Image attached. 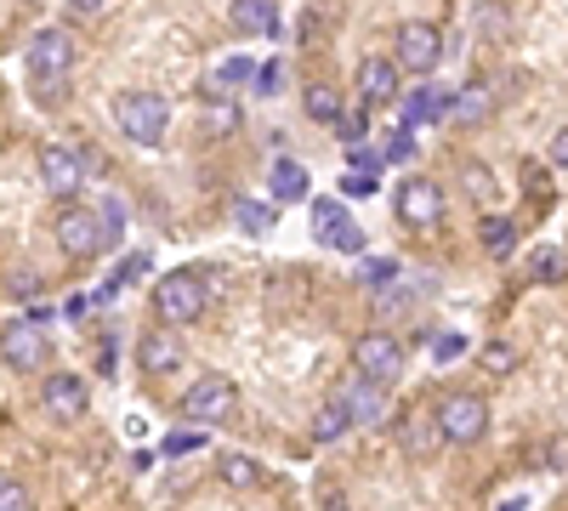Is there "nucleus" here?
<instances>
[{
    "mask_svg": "<svg viewBox=\"0 0 568 511\" xmlns=\"http://www.w3.org/2000/svg\"><path fill=\"white\" fill-rule=\"evenodd\" d=\"M23 69H29L34 91H40V103H58V91L74 74V34L69 29H40L29 40V52H23Z\"/></svg>",
    "mask_w": 568,
    "mask_h": 511,
    "instance_id": "1",
    "label": "nucleus"
},
{
    "mask_svg": "<svg viewBox=\"0 0 568 511\" xmlns=\"http://www.w3.org/2000/svg\"><path fill=\"white\" fill-rule=\"evenodd\" d=\"M114 125H120L125 143L160 149L165 131H171V103L160 98V91H120L114 98Z\"/></svg>",
    "mask_w": 568,
    "mask_h": 511,
    "instance_id": "2",
    "label": "nucleus"
},
{
    "mask_svg": "<svg viewBox=\"0 0 568 511\" xmlns=\"http://www.w3.org/2000/svg\"><path fill=\"white\" fill-rule=\"evenodd\" d=\"M211 307V285L194 273V267H171L160 285H154V313L171 324V330H182V324H200Z\"/></svg>",
    "mask_w": 568,
    "mask_h": 511,
    "instance_id": "3",
    "label": "nucleus"
},
{
    "mask_svg": "<svg viewBox=\"0 0 568 511\" xmlns=\"http://www.w3.org/2000/svg\"><path fill=\"white\" fill-rule=\"evenodd\" d=\"M233 403H240V387H233L227 376H200L194 387L182 392L176 409H182V421H187V427H205V432H211V427L233 421Z\"/></svg>",
    "mask_w": 568,
    "mask_h": 511,
    "instance_id": "4",
    "label": "nucleus"
},
{
    "mask_svg": "<svg viewBox=\"0 0 568 511\" xmlns=\"http://www.w3.org/2000/svg\"><path fill=\"white\" fill-rule=\"evenodd\" d=\"M353 376H364L375 387H393L404 376V341L387 336V330H364L353 341Z\"/></svg>",
    "mask_w": 568,
    "mask_h": 511,
    "instance_id": "5",
    "label": "nucleus"
},
{
    "mask_svg": "<svg viewBox=\"0 0 568 511\" xmlns=\"http://www.w3.org/2000/svg\"><path fill=\"white\" fill-rule=\"evenodd\" d=\"M58 251L63 256H74V262H91V256H103L109 251V239H103V211H91V205H63V216H58Z\"/></svg>",
    "mask_w": 568,
    "mask_h": 511,
    "instance_id": "6",
    "label": "nucleus"
},
{
    "mask_svg": "<svg viewBox=\"0 0 568 511\" xmlns=\"http://www.w3.org/2000/svg\"><path fill=\"white\" fill-rule=\"evenodd\" d=\"M489 432V403L478 392H449L438 403V438L444 443H478Z\"/></svg>",
    "mask_w": 568,
    "mask_h": 511,
    "instance_id": "7",
    "label": "nucleus"
},
{
    "mask_svg": "<svg viewBox=\"0 0 568 511\" xmlns=\"http://www.w3.org/2000/svg\"><path fill=\"white\" fill-rule=\"evenodd\" d=\"M438 58H444V34H438L433 23H420V18L398 23V34H393V63H398V69H409V74H433Z\"/></svg>",
    "mask_w": 568,
    "mask_h": 511,
    "instance_id": "8",
    "label": "nucleus"
},
{
    "mask_svg": "<svg viewBox=\"0 0 568 511\" xmlns=\"http://www.w3.org/2000/svg\"><path fill=\"white\" fill-rule=\"evenodd\" d=\"M0 358H7L12 369H40L45 358H52V336H45V324L34 318H12V324H0Z\"/></svg>",
    "mask_w": 568,
    "mask_h": 511,
    "instance_id": "9",
    "label": "nucleus"
},
{
    "mask_svg": "<svg viewBox=\"0 0 568 511\" xmlns=\"http://www.w3.org/2000/svg\"><path fill=\"white\" fill-rule=\"evenodd\" d=\"M393 211H398L404 227H415V234H420V227H438L444 222V188H438L433 176H404Z\"/></svg>",
    "mask_w": 568,
    "mask_h": 511,
    "instance_id": "10",
    "label": "nucleus"
},
{
    "mask_svg": "<svg viewBox=\"0 0 568 511\" xmlns=\"http://www.w3.org/2000/svg\"><path fill=\"white\" fill-rule=\"evenodd\" d=\"M80 182H85V160L69 143H45L40 149V188L52 194V200H74Z\"/></svg>",
    "mask_w": 568,
    "mask_h": 511,
    "instance_id": "11",
    "label": "nucleus"
},
{
    "mask_svg": "<svg viewBox=\"0 0 568 511\" xmlns=\"http://www.w3.org/2000/svg\"><path fill=\"white\" fill-rule=\"evenodd\" d=\"M40 403H45L52 421H80L85 403H91V387H85V376H74V369H52V376L40 381Z\"/></svg>",
    "mask_w": 568,
    "mask_h": 511,
    "instance_id": "12",
    "label": "nucleus"
},
{
    "mask_svg": "<svg viewBox=\"0 0 568 511\" xmlns=\"http://www.w3.org/2000/svg\"><path fill=\"white\" fill-rule=\"evenodd\" d=\"M313 234H318V245H329V251H364V234L353 227V216L342 211V200H313Z\"/></svg>",
    "mask_w": 568,
    "mask_h": 511,
    "instance_id": "13",
    "label": "nucleus"
},
{
    "mask_svg": "<svg viewBox=\"0 0 568 511\" xmlns=\"http://www.w3.org/2000/svg\"><path fill=\"white\" fill-rule=\"evenodd\" d=\"M398 74H404V69H398L393 58H364L358 74H353V85H358V98H364L369 109H382V103H398V91H404Z\"/></svg>",
    "mask_w": 568,
    "mask_h": 511,
    "instance_id": "14",
    "label": "nucleus"
},
{
    "mask_svg": "<svg viewBox=\"0 0 568 511\" xmlns=\"http://www.w3.org/2000/svg\"><path fill=\"white\" fill-rule=\"evenodd\" d=\"M336 403L353 415V427H375V421H387V387H375V381H364V376H353V381L336 392Z\"/></svg>",
    "mask_w": 568,
    "mask_h": 511,
    "instance_id": "15",
    "label": "nucleus"
},
{
    "mask_svg": "<svg viewBox=\"0 0 568 511\" xmlns=\"http://www.w3.org/2000/svg\"><path fill=\"white\" fill-rule=\"evenodd\" d=\"M227 23L240 29V34L273 40V34H278V0H233V7H227Z\"/></svg>",
    "mask_w": 568,
    "mask_h": 511,
    "instance_id": "16",
    "label": "nucleus"
},
{
    "mask_svg": "<svg viewBox=\"0 0 568 511\" xmlns=\"http://www.w3.org/2000/svg\"><path fill=\"white\" fill-rule=\"evenodd\" d=\"M444 114H455L449 85H415L404 98V125H426V120H444Z\"/></svg>",
    "mask_w": 568,
    "mask_h": 511,
    "instance_id": "17",
    "label": "nucleus"
},
{
    "mask_svg": "<svg viewBox=\"0 0 568 511\" xmlns=\"http://www.w3.org/2000/svg\"><path fill=\"white\" fill-rule=\"evenodd\" d=\"M136 358H142V369H149V376H171L187 352H182L176 330H149V336H142V347H136Z\"/></svg>",
    "mask_w": 568,
    "mask_h": 511,
    "instance_id": "18",
    "label": "nucleus"
},
{
    "mask_svg": "<svg viewBox=\"0 0 568 511\" xmlns=\"http://www.w3.org/2000/svg\"><path fill=\"white\" fill-rule=\"evenodd\" d=\"M233 131H240V103H233V98H205V103H200V136H211V143H227Z\"/></svg>",
    "mask_w": 568,
    "mask_h": 511,
    "instance_id": "19",
    "label": "nucleus"
},
{
    "mask_svg": "<svg viewBox=\"0 0 568 511\" xmlns=\"http://www.w3.org/2000/svg\"><path fill=\"white\" fill-rule=\"evenodd\" d=\"M307 194H313L307 165H302V160H273V200H278V205H296V200H307Z\"/></svg>",
    "mask_w": 568,
    "mask_h": 511,
    "instance_id": "20",
    "label": "nucleus"
},
{
    "mask_svg": "<svg viewBox=\"0 0 568 511\" xmlns=\"http://www.w3.org/2000/svg\"><path fill=\"white\" fill-rule=\"evenodd\" d=\"M216 478L227 483V489H256L262 483V467H256V460L245 454V449H222V460H216Z\"/></svg>",
    "mask_w": 568,
    "mask_h": 511,
    "instance_id": "21",
    "label": "nucleus"
},
{
    "mask_svg": "<svg viewBox=\"0 0 568 511\" xmlns=\"http://www.w3.org/2000/svg\"><path fill=\"white\" fill-rule=\"evenodd\" d=\"M353 432V415L329 398V403H318V415H313V443H336V438H347Z\"/></svg>",
    "mask_w": 568,
    "mask_h": 511,
    "instance_id": "22",
    "label": "nucleus"
},
{
    "mask_svg": "<svg viewBox=\"0 0 568 511\" xmlns=\"http://www.w3.org/2000/svg\"><path fill=\"white\" fill-rule=\"evenodd\" d=\"M302 109H307L313 120H324V125H336V120L347 114V109H342V91H336V85H307V91H302Z\"/></svg>",
    "mask_w": 568,
    "mask_h": 511,
    "instance_id": "23",
    "label": "nucleus"
},
{
    "mask_svg": "<svg viewBox=\"0 0 568 511\" xmlns=\"http://www.w3.org/2000/svg\"><path fill=\"white\" fill-rule=\"evenodd\" d=\"M478 364H484V376L506 381V376H517V364H524V358H517L511 341H484V347H478Z\"/></svg>",
    "mask_w": 568,
    "mask_h": 511,
    "instance_id": "24",
    "label": "nucleus"
},
{
    "mask_svg": "<svg viewBox=\"0 0 568 511\" xmlns=\"http://www.w3.org/2000/svg\"><path fill=\"white\" fill-rule=\"evenodd\" d=\"M529 278H535V285H562V278H568V256L557 245H540L529 256Z\"/></svg>",
    "mask_w": 568,
    "mask_h": 511,
    "instance_id": "25",
    "label": "nucleus"
},
{
    "mask_svg": "<svg viewBox=\"0 0 568 511\" xmlns=\"http://www.w3.org/2000/svg\"><path fill=\"white\" fill-rule=\"evenodd\" d=\"M358 278H364L369 290H393L398 278H404V262H393V256H364V262H358Z\"/></svg>",
    "mask_w": 568,
    "mask_h": 511,
    "instance_id": "26",
    "label": "nucleus"
},
{
    "mask_svg": "<svg viewBox=\"0 0 568 511\" xmlns=\"http://www.w3.org/2000/svg\"><path fill=\"white\" fill-rule=\"evenodd\" d=\"M233 227L262 239L267 227H273V205H262V200H233Z\"/></svg>",
    "mask_w": 568,
    "mask_h": 511,
    "instance_id": "27",
    "label": "nucleus"
},
{
    "mask_svg": "<svg viewBox=\"0 0 568 511\" xmlns=\"http://www.w3.org/2000/svg\"><path fill=\"white\" fill-rule=\"evenodd\" d=\"M517 245V222L511 216H484V251L489 256H506Z\"/></svg>",
    "mask_w": 568,
    "mask_h": 511,
    "instance_id": "28",
    "label": "nucleus"
},
{
    "mask_svg": "<svg viewBox=\"0 0 568 511\" xmlns=\"http://www.w3.org/2000/svg\"><path fill=\"white\" fill-rule=\"evenodd\" d=\"M194 449H205V427H187V432H165L160 438V454H171V460L194 454Z\"/></svg>",
    "mask_w": 568,
    "mask_h": 511,
    "instance_id": "29",
    "label": "nucleus"
},
{
    "mask_svg": "<svg viewBox=\"0 0 568 511\" xmlns=\"http://www.w3.org/2000/svg\"><path fill=\"white\" fill-rule=\"evenodd\" d=\"M489 109H495V103H489V91H484V85H466L460 98H455V114H460L466 125H471V120H484Z\"/></svg>",
    "mask_w": 568,
    "mask_h": 511,
    "instance_id": "30",
    "label": "nucleus"
},
{
    "mask_svg": "<svg viewBox=\"0 0 568 511\" xmlns=\"http://www.w3.org/2000/svg\"><path fill=\"white\" fill-rule=\"evenodd\" d=\"M7 290H12L18 302H29V307H34V302H40V273H34V267H18V273L7 278Z\"/></svg>",
    "mask_w": 568,
    "mask_h": 511,
    "instance_id": "31",
    "label": "nucleus"
},
{
    "mask_svg": "<svg viewBox=\"0 0 568 511\" xmlns=\"http://www.w3.org/2000/svg\"><path fill=\"white\" fill-rule=\"evenodd\" d=\"M98 211H103V239L114 245V239L125 234V205H120V200H103Z\"/></svg>",
    "mask_w": 568,
    "mask_h": 511,
    "instance_id": "32",
    "label": "nucleus"
},
{
    "mask_svg": "<svg viewBox=\"0 0 568 511\" xmlns=\"http://www.w3.org/2000/svg\"><path fill=\"white\" fill-rule=\"evenodd\" d=\"M0 511H29V489L18 478H0Z\"/></svg>",
    "mask_w": 568,
    "mask_h": 511,
    "instance_id": "33",
    "label": "nucleus"
},
{
    "mask_svg": "<svg viewBox=\"0 0 568 511\" xmlns=\"http://www.w3.org/2000/svg\"><path fill=\"white\" fill-rule=\"evenodd\" d=\"M256 91H262V98H278V91H284V63H262L256 69Z\"/></svg>",
    "mask_w": 568,
    "mask_h": 511,
    "instance_id": "34",
    "label": "nucleus"
},
{
    "mask_svg": "<svg viewBox=\"0 0 568 511\" xmlns=\"http://www.w3.org/2000/svg\"><path fill=\"white\" fill-rule=\"evenodd\" d=\"M336 131H342V143H347V149H358V143H364V120H358V114H342V120H336Z\"/></svg>",
    "mask_w": 568,
    "mask_h": 511,
    "instance_id": "35",
    "label": "nucleus"
},
{
    "mask_svg": "<svg viewBox=\"0 0 568 511\" xmlns=\"http://www.w3.org/2000/svg\"><path fill=\"white\" fill-rule=\"evenodd\" d=\"M342 194H353V200H364V194H375V176H364V171H353V176H342Z\"/></svg>",
    "mask_w": 568,
    "mask_h": 511,
    "instance_id": "36",
    "label": "nucleus"
},
{
    "mask_svg": "<svg viewBox=\"0 0 568 511\" xmlns=\"http://www.w3.org/2000/svg\"><path fill=\"white\" fill-rule=\"evenodd\" d=\"M546 467L551 472H568V438H551L546 443Z\"/></svg>",
    "mask_w": 568,
    "mask_h": 511,
    "instance_id": "37",
    "label": "nucleus"
},
{
    "mask_svg": "<svg viewBox=\"0 0 568 511\" xmlns=\"http://www.w3.org/2000/svg\"><path fill=\"white\" fill-rule=\"evenodd\" d=\"M433 352H438V364H449V358H460V352H466V341H460V336H438V341H433Z\"/></svg>",
    "mask_w": 568,
    "mask_h": 511,
    "instance_id": "38",
    "label": "nucleus"
},
{
    "mask_svg": "<svg viewBox=\"0 0 568 511\" xmlns=\"http://www.w3.org/2000/svg\"><path fill=\"white\" fill-rule=\"evenodd\" d=\"M409 154H415V136H409V131H398L393 143H387V160H409Z\"/></svg>",
    "mask_w": 568,
    "mask_h": 511,
    "instance_id": "39",
    "label": "nucleus"
},
{
    "mask_svg": "<svg viewBox=\"0 0 568 511\" xmlns=\"http://www.w3.org/2000/svg\"><path fill=\"white\" fill-rule=\"evenodd\" d=\"M551 165H557V171H568V125L551 136Z\"/></svg>",
    "mask_w": 568,
    "mask_h": 511,
    "instance_id": "40",
    "label": "nucleus"
},
{
    "mask_svg": "<svg viewBox=\"0 0 568 511\" xmlns=\"http://www.w3.org/2000/svg\"><path fill=\"white\" fill-rule=\"evenodd\" d=\"M63 7H69V12H80V18H98V12L109 7V0H63Z\"/></svg>",
    "mask_w": 568,
    "mask_h": 511,
    "instance_id": "41",
    "label": "nucleus"
},
{
    "mask_svg": "<svg viewBox=\"0 0 568 511\" xmlns=\"http://www.w3.org/2000/svg\"><path fill=\"white\" fill-rule=\"evenodd\" d=\"M466 182L471 188H489V165H466Z\"/></svg>",
    "mask_w": 568,
    "mask_h": 511,
    "instance_id": "42",
    "label": "nucleus"
},
{
    "mask_svg": "<svg viewBox=\"0 0 568 511\" xmlns=\"http://www.w3.org/2000/svg\"><path fill=\"white\" fill-rule=\"evenodd\" d=\"M353 165H358V171L369 176V171H375V165H382V160H375V154H364V149H353Z\"/></svg>",
    "mask_w": 568,
    "mask_h": 511,
    "instance_id": "43",
    "label": "nucleus"
}]
</instances>
